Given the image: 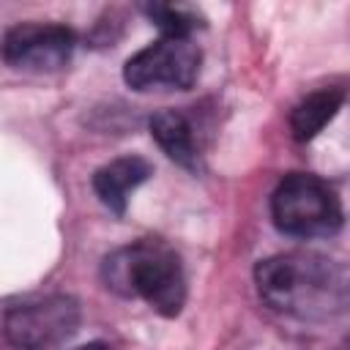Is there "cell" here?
I'll return each mask as SVG.
<instances>
[{
	"mask_svg": "<svg viewBox=\"0 0 350 350\" xmlns=\"http://www.w3.org/2000/svg\"><path fill=\"white\" fill-rule=\"evenodd\" d=\"M260 298L298 320H331L347 306V271L317 252H282L254 268Z\"/></svg>",
	"mask_w": 350,
	"mask_h": 350,
	"instance_id": "1",
	"label": "cell"
},
{
	"mask_svg": "<svg viewBox=\"0 0 350 350\" xmlns=\"http://www.w3.org/2000/svg\"><path fill=\"white\" fill-rule=\"evenodd\" d=\"M104 287L123 298H142L161 317L180 314L186 304V273L178 252L156 238L120 246L101 262Z\"/></svg>",
	"mask_w": 350,
	"mask_h": 350,
	"instance_id": "2",
	"label": "cell"
},
{
	"mask_svg": "<svg viewBox=\"0 0 350 350\" xmlns=\"http://www.w3.org/2000/svg\"><path fill=\"white\" fill-rule=\"evenodd\" d=\"M271 216L279 232L290 238H331L342 227L339 194L317 175L290 172L271 194Z\"/></svg>",
	"mask_w": 350,
	"mask_h": 350,
	"instance_id": "3",
	"label": "cell"
},
{
	"mask_svg": "<svg viewBox=\"0 0 350 350\" xmlns=\"http://www.w3.org/2000/svg\"><path fill=\"white\" fill-rule=\"evenodd\" d=\"M202 52L191 38L161 36L134 52L123 66V79L131 90H189L200 74Z\"/></svg>",
	"mask_w": 350,
	"mask_h": 350,
	"instance_id": "4",
	"label": "cell"
},
{
	"mask_svg": "<svg viewBox=\"0 0 350 350\" xmlns=\"http://www.w3.org/2000/svg\"><path fill=\"white\" fill-rule=\"evenodd\" d=\"M79 301L71 295H44L5 312L3 334L19 350H55L79 328Z\"/></svg>",
	"mask_w": 350,
	"mask_h": 350,
	"instance_id": "5",
	"label": "cell"
},
{
	"mask_svg": "<svg viewBox=\"0 0 350 350\" xmlns=\"http://www.w3.org/2000/svg\"><path fill=\"white\" fill-rule=\"evenodd\" d=\"M74 46H77V36L66 25L19 22L5 30L0 41V55L16 71L52 74L71 60Z\"/></svg>",
	"mask_w": 350,
	"mask_h": 350,
	"instance_id": "6",
	"label": "cell"
},
{
	"mask_svg": "<svg viewBox=\"0 0 350 350\" xmlns=\"http://www.w3.org/2000/svg\"><path fill=\"white\" fill-rule=\"evenodd\" d=\"M153 175V167L142 156H118L93 172L96 197L118 216H123L126 202L137 186H142Z\"/></svg>",
	"mask_w": 350,
	"mask_h": 350,
	"instance_id": "7",
	"label": "cell"
},
{
	"mask_svg": "<svg viewBox=\"0 0 350 350\" xmlns=\"http://www.w3.org/2000/svg\"><path fill=\"white\" fill-rule=\"evenodd\" d=\"M150 137L156 145L180 167L186 170H200V148L194 139V129L189 118L178 109H161L150 118Z\"/></svg>",
	"mask_w": 350,
	"mask_h": 350,
	"instance_id": "8",
	"label": "cell"
},
{
	"mask_svg": "<svg viewBox=\"0 0 350 350\" xmlns=\"http://www.w3.org/2000/svg\"><path fill=\"white\" fill-rule=\"evenodd\" d=\"M345 104V90L342 88H320L301 98L293 112H290V131L298 142L314 139L342 109Z\"/></svg>",
	"mask_w": 350,
	"mask_h": 350,
	"instance_id": "9",
	"label": "cell"
},
{
	"mask_svg": "<svg viewBox=\"0 0 350 350\" xmlns=\"http://www.w3.org/2000/svg\"><path fill=\"white\" fill-rule=\"evenodd\" d=\"M153 25L161 30V36H183V38H191V33L202 25L200 16L183 5H161V3H153V5H145L142 8Z\"/></svg>",
	"mask_w": 350,
	"mask_h": 350,
	"instance_id": "10",
	"label": "cell"
},
{
	"mask_svg": "<svg viewBox=\"0 0 350 350\" xmlns=\"http://www.w3.org/2000/svg\"><path fill=\"white\" fill-rule=\"evenodd\" d=\"M68 350H112V345H107V342H88V345H77V347H68Z\"/></svg>",
	"mask_w": 350,
	"mask_h": 350,
	"instance_id": "11",
	"label": "cell"
}]
</instances>
